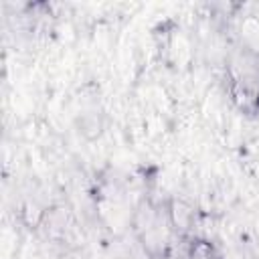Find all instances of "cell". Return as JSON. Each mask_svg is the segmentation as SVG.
<instances>
[{
	"instance_id": "obj_2",
	"label": "cell",
	"mask_w": 259,
	"mask_h": 259,
	"mask_svg": "<svg viewBox=\"0 0 259 259\" xmlns=\"http://www.w3.org/2000/svg\"><path fill=\"white\" fill-rule=\"evenodd\" d=\"M184 259H223V255L210 239L190 237L184 247Z\"/></svg>"
},
{
	"instance_id": "obj_1",
	"label": "cell",
	"mask_w": 259,
	"mask_h": 259,
	"mask_svg": "<svg viewBox=\"0 0 259 259\" xmlns=\"http://www.w3.org/2000/svg\"><path fill=\"white\" fill-rule=\"evenodd\" d=\"M231 99L243 113H259V85L249 79H237L231 85Z\"/></svg>"
}]
</instances>
